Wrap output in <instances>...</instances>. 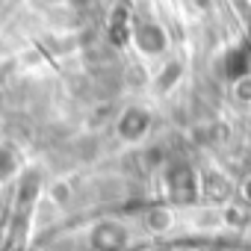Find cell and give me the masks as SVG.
<instances>
[{"label":"cell","mask_w":251,"mask_h":251,"mask_svg":"<svg viewBox=\"0 0 251 251\" xmlns=\"http://www.w3.org/2000/svg\"><path fill=\"white\" fill-rule=\"evenodd\" d=\"M148 124H151L148 112L139 109V106H130L127 112L121 115V121H118V133H121V139H139V136H145Z\"/></svg>","instance_id":"cell-1"},{"label":"cell","mask_w":251,"mask_h":251,"mask_svg":"<svg viewBox=\"0 0 251 251\" xmlns=\"http://www.w3.org/2000/svg\"><path fill=\"white\" fill-rule=\"evenodd\" d=\"M133 36H136V45H139L145 53H160V50L166 48V33H163L157 24H151V21H148V24H139Z\"/></svg>","instance_id":"cell-2"},{"label":"cell","mask_w":251,"mask_h":251,"mask_svg":"<svg viewBox=\"0 0 251 251\" xmlns=\"http://www.w3.org/2000/svg\"><path fill=\"white\" fill-rule=\"evenodd\" d=\"M92 242H95V248H103V251H112V248H121V245H124V230H121L118 225H112V222H106V225H100V227L95 230V236H92Z\"/></svg>","instance_id":"cell-3"},{"label":"cell","mask_w":251,"mask_h":251,"mask_svg":"<svg viewBox=\"0 0 251 251\" xmlns=\"http://www.w3.org/2000/svg\"><path fill=\"white\" fill-rule=\"evenodd\" d=\"M18 169V154L9 145H0V180H9Z\"/></svg>","instance_id":"cell-4"},{"label":"cell","mask_w":251,"mask_h":251,"mask_svg":"<svg viewBox=\"0 0 251 251\" xmlns=\"http://www.w3.org/2000/svg\"><path fill=\"white\" fill-rule=\"evenodd\" d=\"M245 68H248V56H245V53H239V50H233V53H230V59H227V71H230V77L245 74Z\"/></svg>","instance_id":"cell-5"},{"label":"cell","mask_w":251,"mask_h":251,"mask_svg":"<svg viewBox=\"0 0 251 251\" xmlns=\"http://www.w3.org/2000/svg\"><path fill=\"white\" fill-rule=\"evenodd\" d=\"M65 3H68L71 9H89V6L95 3V0H65Z\"/></svg>","instance_id":"cell-6"}]
</instances>
